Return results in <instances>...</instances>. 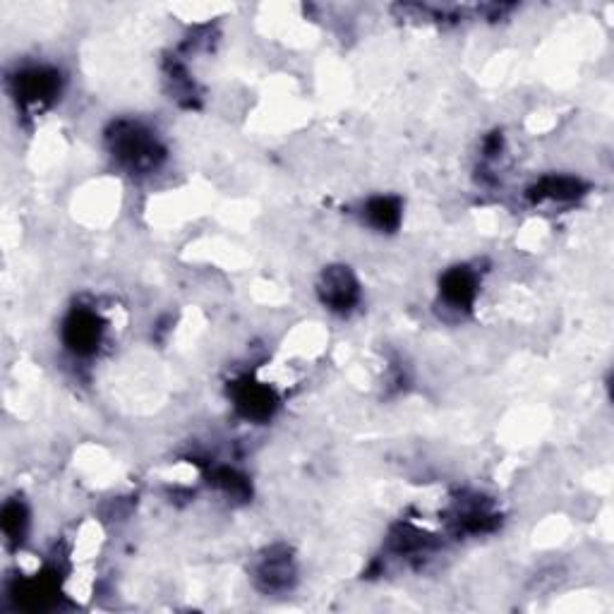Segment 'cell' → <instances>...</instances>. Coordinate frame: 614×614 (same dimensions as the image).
<instances>
[{
	"mask_svg": "<svg viewBox=\"0 0 614 614\" xmlns=\"http://www.w3.org/2000/svg\"><path fill=\"white\" fill-rule=\"evenodd\" d=\"M439 293L449 310H471L475 293H478V281L471 269L454 267L439 281Z\"/></svg>",
	"mask_w": 614,
	"mask_h": 614,
	"instance_id": "obj_5",
	"label": "cell"
},
{
	"mask_svg": "<svg viewBox=\"0 0 614 614\" xmlns=\"http://www.w3.org/2000/svg\"><path fill=\"white\" fill-rule=\"evenodd\" d=\"M63 343L70 353L75 355H92L101 343V324L99 317L92 310H77L70 312V317L63 322Z\"/></svg>",
	"mask_w": 614,
	"mask_h": 614,
	"instance_id": "obj_2",
	"label": "cell"
},
{
	"mask_svg": "<svg viewBox=\"0 0 614 614\" xmlns=\"http://www.w3.org/2000/svg\"><path fill=\"white\" fill-rule=\"evenodd\" d=\"M583 185L581 180L569 178V176H552L540 180V185L535 188L538 192V200H555V202H567V200H576V197L581 195Z\"/></svg>",
	"mask_w": 614,
	"mask_h": 614,
	"instance_id": "obj_8",
	"label": "cell"
},
{
	"mask_svg": "<svg viewBox=\"0 0 614 614\" xmlns=\"http://www.w3.org/2000/svg\"><path fill=\"white\" fill-rule=\"evenodd\" d=\"M29 514L24 509L22 502H8L3 507V519H0V526H3V533L8 540H22L24 531H27Z\"/></svg>",
	"mask_w": 614,
	"mask_h": 614,
	"instance_id": "obj_10",
	"label": "cell"
},
{
	"mask_svg": "<svg viewBox=\"0 0 614 614\" xmlns=\"http://www.w3.org/2000/svg\"><path fill=\"white\" fill-rule=\"evenodd\" d=\"M260 579L267 583V588H286L288 581L293 579V569H291V559L286 555H272L267 562L260 567Z\"/></svg>",
	"mask_w": 614,
	"mask_h": 614,
	"instance_id": "obj_9",
	"label": "cell"
},
{
	"mask_svg": "<svg viewBox=\"0 0 614 614\" xmlns=\"http://www.w3.org/2000/svg\"><path fill=\"white\" fill-rule=\"evenodd\" d=\"M367 224L377 231H396L401 224V204L394 197H375L365 207Z\"/></svg>",
	"mask_w": 614,
	"mask_h": 614,
	"instance_id": "obj_7",
	"label": "cell"
},
{
	"mask_svg": "<svg viewBox=\"0 0 614 614\" xmlns=\"http://www.w3.org/2000/svg\"><path fill=\"white\" fill-rule=\"evenodd\" d=\"M236 406L248 420H267V418H272V413L276 408V399H274L272 389L262 387V384L248 382L236 391Z\"/></svg>",
	"mask_w": 614,
	"mask_h": 614,
	"instance_id": "obj_6",
	"label": "cell"
},
{
	"mask_svg": "<svg viewBox=\"0 0 614 614\" xmlns=\"http://www.w3.org/2000/svg\"><path fill=\"white\" fill-rule=\"evenodd\" d=\"M319 296L331 310L346 312L358 303V281L348 272V267H329L322 276V284H319Z\"/></svg>",
	"mask_w": 614,
	"mask_h": 614,
	"instance_id": "obj_4",
	"label": "cell"
},
{
	"mask_svg": "<svg viewBox=\"0 0 614 614\" xmlns=\"http://www.w3.org/2000/svg\"><path fill=\"white\" fill-rule=\"evenodd\" d=\"M113 154H116L125 166L142 171V168L156 166L161 149L149 130L132 123H120L116 128V135H113Z\"/></svg>",
	"mask_w": 614,
	"mask_h": 614,
	"instance_id": "obj_1",
	"label": "cell"
},
{
	"mask_svg": "<svg viewBox=\"0 0 614 614\" xmlns=\"http://www.w3.org/2000/svg\"><path fill=\"white\" fill-rule=\"evenodd\" d=\"M17 99L27 106H44L60 92V75L53 68H29L17 75Z\"/></svg>",
	"mask_w": 614,
	"mask_h": 614,
	"instance_id": "obj_3",
	"label": "cell"
}]
</instances>
